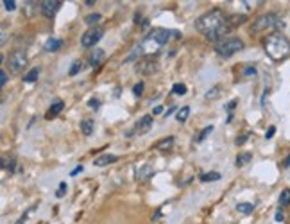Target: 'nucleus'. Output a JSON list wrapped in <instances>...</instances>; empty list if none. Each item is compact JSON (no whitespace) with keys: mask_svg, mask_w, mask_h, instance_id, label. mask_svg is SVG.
Segmentation results:
<instances>
[{"mask_svg":"<svg viewBox=\"0 0 290 224\" xmlns=\"http://www.w3.org/2000/svg\"><path fill=\"white\" fill-rule=\"evenodd\" d=\"M117 160H118V156H115V154H102V156H99L93 163L97 167H106V165H110V163H115Z\"/></svg>","mask_w":290,"mask_h":224,"instance_id":"9b49d317","label":"nucleus"},{"mask_svg":"<svg viewBox=\"0 0 290 224\" xmlns=\"http://www.w3.org/2000/svg\"><path fill=\"white\" fill-rule=\"evenodd\" d=\"M156 68H158V65L153 63V61H141V65L138 67V70H140L141 74H153Z\"/></svg>","mask_w":290,"mask_h":224,"instance_id":"dca6fc26","label":"nucleus"},{"mask_svg":"<svg viewBox=\"0 0 290 224\" xmlns=\"http://www.w3.org/2000/svg\"><path fill=\"white\" fill-rule=\"evenodd\" d=\"M161 111H163V108H161V106H156V108H154L153 113H154V115H158V113H161Z\"/></svg>","mask_w":290,"mask_h":224,"instance_id":"a19ab883","label":"nucleus"},{"mask_svg":"<svg viewBox=\"0 0 290 224\" xmlns=\"http://www.w3.org/2000/svg\"><path fill=\"white\" fill-rule=\"evenodd\" d=\"M279 205L281 206H288L290 205V190H283L281 196H279Z\"/></svg>","mask_w":290,"mask_h":224,"instance_id":"393cba45","label":"nucleus"},{"mask_svg":"<svg viewBox=\"0 0 290 224\" xmlns=\"http://www.w3.org/2000/svg\"><path fill=\"white\" fill-rule=\"evenodd\" d=\"M283 165H285V167H290V154L285 158V161H283Z\"/></svg>","mask_w":290,"mask_h":224,"instance_id":"79ce46f5","label":"nucleus"},{"mask_svg":"<svg viewBox=\"0 0 290 224\" xmlns=\"http://www.w3.org/2000/svg\"><path fill=\"white\" fill-rule=\"evenodd\" d=\"M102 34H104V31H102L101 27H91L88 29L84 34H82L81 38V45L84 49H90V47H95V43H97L99 39L102 38Z\"/></svg>","mask_w":290,"mask_h":224,"instance_id":"423d86ee","label":"nucleus"},{"mask_svg":"<svg viewBox=\"0 0 290 224\" xmlns=\"http://www.w3.org/2000/svg\"><path fill=\"white\" fill-rule=\"evenodd\" d=\"M151 127H153V117L151 115H145V117H141L140 120L136 122V133L138 135H145V133H149Z\"/></svg>","mask_w":290,"mask_h":224,"instance_id":"1a4fd4ad","label":"nucleus"},{"mask_svg":"<svg viewBox=\"0 0 290 224\" xmlns=\"http://www.w3.org/2000/svg\"><path fill=\"white\" fill-rule=\"evenodd\" d=\"M27 54H25L24 51H15L11 56H9V61H8V65H9V70L11 72H20V70H24L25 67H27Z\"/></svg>","mask_w":290,"mask_h":224,"instance_id":"39448f33","label":"nucleus"},{"mask_svg":"<svg viewBox=\"0 0 290 224\" xmlns=\"http://www.w3.org/2000/svg\"><path fill=\"white\" fill-rule=\"evenodd\" d=\"M188 115H190V108L188 106H184V108H181L179 111H177V122H181V124H183V122H186L188 120Z\"/></svg>","mask_w":290,"mask_h":224,"instance_id":"412c9836","label":"nucleus"},{"mask_svg":"<svg viewBox=\"0 0 290 224\" xmlns=\"http://www.w3.org/2000/svg\"><path fill=\"white\" fill-rule=\"evenodd\" d=\"M154 174V170H153V167L151 165H143L141 169H138V172H136V180L138 181H147L151 176Z\"/></svg>","mask_w":290,"mask_h":224,"instance_id":"4468645a","label":"nucleus"},{"mask_svg":"<svg viewBox=\"0 0 290 224\" xmlns=\"http://www.w3.org/2000/svg\"><path fill=\"white\" fill-rule=\"evenodd\" d=\"M59 47H63V41H61V39H58V38L47 39V41H45V45H43V49L47 52H56V51H59Z\"/></svg>","mask_w":290,"mask_h":224,"instance_id":"ddd939ff","label":"nucleus"},{"mask_svg":"<svg viewBox=\"0 0 290 224\" xmlns=\"http://www.w3.org/2000/svg\"><path fill=\"white\" fill-rule=\"evenodd\" d=\"M267 29H283V20H279L274 13H267V15L258 16L251 25L253 32L267 31Z\"/></svg>","mask_w":290,"mask_h":224,"instance_id":"7ed1b4c3","label":"nucleus"},{"mask_svg":"<svg viewBox=\"0 0 290 224\" xmlns=\"http://www.w3.org/2000/svg\"><path fill=\"white\" fill-rule=\"evenodd\" d=\"M242 49H244V41L240 38H226L215 45V52L219 56H222V58H229V56L242 51Z\"/></svg>","mask_w":290,"mask_h":224,"instance_id":"20e7f679","label":"nucleus"},{"mask_svg":"<svg viewBox=\"0 0 290 224\" xmlns=\"http://www.w3.org/2000/svg\"><path fill=\"white\" fill-rule=\"evenodd\" d=\"M276 220H278V222H281V220H283V212H281V210L276 213Z\"/></svg>","mask_w":290,"mask_h":224,"instance_id":"58836bf2","label":"nucleus"},{"mask_svg":"<svg viewBox=\"0 0 290 224\" xmlns=\"http://www.w3.org/2000/svg\"><path fill=\"white\" fill-rule=\"evenodd\" d=\"M93 127H95V122L91 120V118H84V120H81V133L82 135L90 137V135L93 133Z\"/></svg>","mask_w":290,"mask_h":224,"instance_id":"2eb2a0df","label":"nucleus"},{"mask_svg":"<svg viewBox=\"0 0 290 224\" xmlns=\"http://www.w3.org/2000/svg\"><path fill=\"white\" fill-rule=\"evenodd\" d=\"M172 92H174L176 95H184V94H186V86H184L183 83H177V84H174Z\"/></svg>","mask_w":290,"mask_h":224,"instance_id":"bb28decb","label":"nucleus"},{"mask_svg":"<svg viewBox=\"0 0 290 224\" xmlns=\"http://www.w3.org/2000/svg\"><path fill=\"white\" fill-rule=\"evenodd\" d=\"M82 67H84V65H82V61H81V59H77V61H74V65H72V68H70V72H68V74L77 75L79 72L82 70Z\"/></svg>","mask_w":290,"mask_h":224,"instance_id":"a878e982","label":"nucleus"},{"mask_svg":"<svg viewBox=\"0 0 290 224\" xmlns=\"http://www.w3.org/2000/svg\"><path fill=\"white\" fill-rule=\"evenodd\" d=\"M226 24H227V18L222 13V9H212V11L204 13L203 16H199V20L196 22V29L203 32L204 36H208Z\"/></svg>","mask_w":290,"mask_h":224,"instance_id":"f03ea898","label":"nucleus"},{"mask_svg":"<svg viewBox=\"0 0 290 224\" xmlns=\"http://www.w3.org/2000/svg\"><path fill=\"white\" fill-rule=\"evenodd\" d=\"M104 51H102V49H93V51H91V54H90V65L91 67H99V65L102 63V61H104Z\"/></svg>","mask_w":290,"mask_h":224,"instance_id":"9d476101","label":"nucleus"},{"mask_svg":"<svg viewBox=\"0 0 290 224\" xmlns=\"http://www.w3.org/2000/svg\"><path fill=\"white\" fill-rule=\"evenodd\" d=\"M59 8H61L59 0H45V2H41V15L47 16V18H52L59 11Z\"/></svg>","mask_w":290,"mask_h":224,"instance_id":"0eeeda50","label":"nucleus"},{"mask_svg":"<svg viewBox=\"0 0 290 224\" xmlns=\"http://www.w3.org/2000/svg\"><path fill=\"white\" fill-rule=\"evenodd\" d=\"M65 194H67V183H59V189H58V192H56V196L58 197H63Z\"/></svg>","mask_w":290,"mask_h":224,"instance_id":"c756f323","label":"nucleus"},{"mask_svg":"<svg viewBox=\"0 0 290 224\" xmlns=\"http://www.w3.org/2000/svg\"><path fill=\"white\" fill-rule=\"evenodd\" d=\"M88 108H90V110H99V108H101L99 99H90V101H88Z\"/></svg>","mask_w":290,"mask_h":224,"instance_id":"7c9ffc66","label":"nucleus"},{"mask_svg":"<svg viewBox=\"0 0 290 224\" xmlns=\"http://www.w3.org/2000/svg\"><path fill=\"white\" fill-rule=\"evenodd\" d=\"M2 4H4V8L8 9V11H15V9H16V2H15V0H4Z\"/></svg>","mask_w":290,"mask_h":224,"instance_id":"c85d7f7f","label":"nucleus"},{"mask_svg":"<svg viewBox=\"0 0 290 224\" xmlns=\"http://www.w3.org/2000/svg\"><path fill=\"white\" fill-rule=\"evenodd\" d=\"M101 18H102V16L99 15V13H91V15H88L86 18H84V22H86L88 25H95V24H99V22H101Z\"/></svg>","mask_w":290,"mask_h":224,"instance_id":"5701e85b","label":"nucleus"},{"mask_svg":"<svg viewBox=\"0 0 290 224\" xmlns=\"http://www.w3.org/2000/svg\"><path fill=\"white\" fill-rule=\"evenodd\" d=\"M133 94H134V95H138V97H140V95L143 94V83H138V84H134V86H133Z\"/></svg>","mask_w":290,"mask_h":224,"instance_id":"2f4dec72","label":"nucleus"},{"mask_svg":"<svg viewBox=\"0 0 290 224\" xmlns=\"http://www.w3.org/2000/svg\"><path fill=\"white\" fill-rule=\"evenodd\" d=\"M212 131H213V126H208V127H204V129H203V131H201V135H199V138H197V140H199V142H203V140H204V138H206V137H208V135H210V133H212Z\"/></svg>","mask_w":290,"mask_h":224,"instance_id":"cd10ccee","label":"nucleus"},{"mask_svg":"<svg viewBox=\"0 0 290 224\" xmlns=\"http://www.w3.org/2000/svg\"><path fill=\"white\" fill-rule=\"evenodd\" d=\"M274 133H276V127H274V126H271V127H269V129H267L265 138H272V137H274Z\"/></svg>","mask_w":290,"mask_h":224,"instance_id":"e433bc0d","label":"nucleus"},{"mask_svg":"<svg viewBox=\"0 0 290 224\" xmlns=\"http://www.w3.org/2000/svg\"><path fill=\"white\" fill-rule=\"evenodd\" d=\"M6 83H8V74H6V72L2 70V72H0V84L4 86Z\"/></svg>","mask_w":290,"mask_h":224,"instance_id":"c9c22d12","label":"nucleus"},{"mask_svg":"<svg viewBox=\"0 0 290 224\" xmlns=\"http://www.w3.org/2000/svg\"><path fill=\"white\" fill-rule=\"evenodd\" d=\"M140 47H141V52H143V54H154V52L160 51L161 45L158 43V41L153 38V36H145V39L141 41Z\"/></svg>","mask_w":290,"mask_h":224,"instance_id":"6e6552de","label":"nucleus"},{"mask_svg":"<svg viewBox=\"0 0 290 224\" xmlns=\"http://www.w3.org/2000/svg\"><path fill=\"white\" fill-rule=\"evenodd\" d=\"M79 172H82V165L75 167V169H74V170H72V172H70V176H77Z\"/></svg>","mask_w":290,"mask_h":224,"instance_id":"4c0bfd02","label":"nucleus"},{"mask_svg":"<svg viewBox=\"0 0 290 224\" xmlns=\"http://www.w3.org/2000/svg\"><path fill=\"white\" fill-rule=\"evenodd\" d=\"M172 146H174V138L169 137V138H163V140L158 142V144H156V149H161V151L172 149Z\"/></svg>","mask_w":290,"mask_h":224,"instance_id":"a211bd4d","label":"nucleus"},{"mask_svg":"<svg viewBox=\"0 0 290 224\" xmlns=\"http://www.w3.org/2000/svg\"><path fill=\"white\" fill-rule=\"evenodd\" d=\"M38 77H39V68H32L27 75H24V81L25 83H34V81H38Z\"/></svg>","mask_w":290,"mask_h":224,"instance_id":"aec40b11","label":"nucleus"},{"mask_svg":"<svg viewBox=\"0 0 290 224\" xmlns=\"http://www.w3.org/2000/svg\"><path fill=\"white\" fill-rule=\"evenodd\" d=\"M219 86H215V88H212V92H208V94H206V95H204V97H206V99H215L217 97V95H219Z\"/></svg>","mask_w":290,"mask_h":224,"instance_id":"72a5a7b5","label":"nucleus"},{"mask_svg":"<svg viewBox=\"0 0 290 224\" xmlns=\"http://www.w3.org/2000/svg\"><path fill=\"white\" fill-rule=\"evenodd\" d=\"M235 106H236V101H231V103L227 104V110L231 111V110H233V108H235Z\"/></svg>","mask_w":290,"mask_h":224,"instance_id":"ea45409f","label":"nucleus"},{"mask_svg":"<svg viewBox=\"0 0 290 224\" xmlns=\"http://www.w3.org/2000/svg\"><path fill=\"white\" fill-rule=\"evenodd\" d=\"M267 56L272 61H283L290 56V41L281 34H269L263 41Z\"/></svg>","mask_w":290,"mask_h":224,"instance_id":"f257e3e1","label":"nucleus"},{"mask_svg":"<svg viewBox=\"0 0 290 224\" xmlns=\"http://www.w3.org/2000/svg\"><path fill=\"white\" fill-rule=\"evenodd\" d=\"M236 210H238L240 213H244V215H247V213H251L253 210H255V205H251V203H238Z\"/></svg>","mask_w":290,"mask_h":224,"instance_id":"6ab92c4d","label":"nucleus"},{"mask_svg":"<svg viewBox=\"0 0 290 224\" xmlns=\"http://www.w3.org/2000/svg\"><path fill=\"white\" fill-rule=\"evenodd\" d=\"M253 160V154L251 153H242V154H238V156H236V167H244V165H247V163H249V161Z\"/></svg>","mask_w":290,"mask_h":224,"instance_id":"f3484780","label":"nucleus"},{"mask_svg":"<svg viewBox=\"0 0 290 224\" xmlns=\"http://www.w3.org/2000/svg\"><path fill=\"white\" fill-rule=\"evenodd\" d=\"M244 75H246V77H255V75H256V68L255 67H247L246 70H244Z\"/></svg>","mask_w":290,"mask_h":224,"instance_id":"473e14b6","label":"nucleus"},{"mask_svg":"<svg viewBox=\"0 0 290 224\" xmlns=\"http://www.w3.org/2000/svg\"><path fill=\"white\" fill-rule=\"evenodd\" d=\"M63 108H65V103L61 101V99L54 101V103H52V106H51V110L47 111V118H52V117H56V115H59L61 111H63Z\"/></svg>","mask_w":290,"mask_h":224,"instance_id":"f8f14e48","label":"nucleus"},{"mask_svg":"<svg viewBox=\"0 0 290 224\" xmlns=\"http://www.w3.org/2000/svg\"><path fill=\"white\" fill-rule=\"evenodd\" d=\"M220 174L219 172H204L201 174V181H219Z\"/></svg>","mask_w":290,"mask_h":224,"instance_id":"4be33fe9","label":"nucleus"},{"mask_svg":"<svg viewBox=\"0 0 290 224\" xmlns=\"http://www.w3.org/2000/svg\"><path fill=\"white\" fill-rule=\"evenodd\" d=\"M247 137H249V135H242V137H238L236 138V146H244V144H246V140H247Z\"/></svg>","mask_w":290,"mask_h":224,"instance_id":"f704fd0d","label":"nucleus"},{"mask_svg":"<svg viewBox=\"0 0 290 224\" xmlns=\"http://www.w3.org/2000/svg\"><path fill=\"white\" fill-rule=\"evenodd\" d=\"M246 22V16L244 15H238V16H231V18H227V24L231 25V27H235V25H240Z\"/></svg>","mask_w":290,"mask_h":224,"instance_id":"b1692460","label":"nucleus"}]
</instances>
